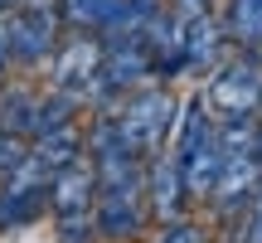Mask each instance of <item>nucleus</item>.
Here are the masks:
<instances>
[{
  "instance_id": "20e7f679",
  "label": "nucleus",
  "mask_w": 262,
  "mask_h": 243,
  "mask_svg": "<svg viewBox=\"0 0 262 243\" xmlns=\"http://www.w3.org/2000/svg\"><path fill=\"white\" fill-rule=\"evenodd\" d=\"M58 19H63L58 10H25V5L5 10V15H0V44H5L10 64L39 68L44 58H54V49H58Z\"/></svg>"
},
{
  "instance_id": "f8f14e48",
  "label": "nucleus",
  "mask_w": 262,
  "mask_h": 243,
  "mask_svg": "<svg viewBox=\"0 0 262 243\" xmlns=\"http://www.w3.org/2000/svg\"><path fill=\"white\" fill-rule=\"evenodd\" d=\"M34 117H39V93H29V88H19V83L0 93V131L34 136Z\"/></svg>"
},
{
  "instance_id": "9b49d317",
  "label": "nucleus",
  "mask_w": 262,
  "mask_h": 243,
  "mask_svg": "<svg viewBox=\"0 0 262 243\" xmlns=\"http://www.w3.org/2000/svg\"><path fill=\"white\" fill-rule=\"evenodd\" d=\"M224 29H228V44L233 49L262 54V0H228L224 5Z\"/></svg>"
},
{
  "instance_id": "7ed1b4c3",
  "label": "nucleus",
  "mask_w": 262,
  "mask_h": 243,
  "mask_svg": "<svg viewBox=\"0 0 262 243\" xmlns=\"http://www.w3.org/2000/svg\"><path fill=\"white\" fill-rule=\"evenodd\" d=\"M199 93H204L214 121H248V117H257V103H262V54L233 49V54L204 78Z\"/></svg>"
},
{
  "instance_id": "dca6fc26",
  "label": "nucleus",
  "mask_w": 262,
  "mask_h": 243,
  "mask_svg": "<svg viewBox=\"0 0 262 243\" xmlns=\"http://www.w3.org/2000/svg\"><path fill=\"white\" fill-rule=\"evenodd\" d=\"M5 64H10V54H5V44H0V78H5Z\"/></svg>"
},
{
  "instance_id": "f257e3e1",
  "label": "nucleus",
  "mask_w": 262,
  "mask_h": 243,
  "mask_svg": "<svg viewBox=\"0 0 262 243\" xmlns=\"http://www.w3.org/2000/svg\"><path fill=\"white\" fill-rule=\"evenodd\" d=\"M117 127H122L126 146L136 151L141 160H150L156 151L170 146V136H175V121H180V103L170 88H131L122 103L112 107Z\"/></svg>"
},
{
  "instance_id": "9d476101",
  "label": "nucleus",
  "mask_w": 262,
  "mask_h": 243,
  "mask_svg": "<svg viewBox=\"0 0 262 243\" xmlns=\"http://www.w3.org/2000/svg\"><path fill=\"white\" fill-rule=\"evenodd\" d=\"M83 131L68 121V127H54V131H39V136H29V160H34L39 170H44L49 180L58 175V170H68L73 160H83Z\"/></svg>"
},
{
  "instance_id": "6e6552de",
  "label": "nucleus",
  "mask_w": 262,
  "mask_h": 243,
  "mask_svg": "<svg viewBox=\"0 0 262 243\" xmlns=\"http://www.w3.org/2000/svg\"><path fill=\"white\" fill-rule=\"evenodd\" d=\"M228 49H233L228 44V29L214 10L185 19V78H209L228 58Z\"/></svg>"
},
{
  "instance_id": "4468645a",
  "label": "nucleus",
  "mask_w": 262,
  "mask_h": 243,
  "mask_svg": "<svg viewBox=\"0 0 262 243\" xmlns=\"http://www.w3.org/2000/svg\"><path fill=\"white\" fill-rule=\"evenodd\" d=\"M228 224H233L228 243H262V195H257V199H253V205H248L238 219H228Z\"/></svg>"
},
{
  "instance_id": "39448f33",
  "label": "nucleus",
  "mask_w": 262,
  "mask_h": 243,
  "mask_svg": "<svg viewBox=\"0 0 262 243\" xmlns=\"http://www.w3.org/2000/svg\"><path fill=\"white\" fill-rule=\"evenodd\" d=\"M97 73H102V34H93V29H73V39H58L49 88L73 93L78 103H93Z\"/></svg>"
},
{
  "instance_id": "0eeeda50",
  "label": "nucleus",
  "mask_w": 262,
  "mask_h": 243,
  "mask_svg": "<svg viewBox=\"0 0 262 243\" xmlns=\"http://www.w3.org/2000/svg\"><path fill=\"white\" fill-rule=\"evenodd\" d=\"M189 205V190H185V170H180V156L175 151H156V156L146 160V209L165 224V219L185 214Z\"/></svg>"
},
{
  "instance_id": "2eb2a0df",
  "label": "nucleus",
  "mask_w": 262,
  "mask_h": 243,
  "mask_svg": "<svg viewBox=\"0 0 262 243\" xmlns=\"http://www.w3.org/2000/svg\"><path fill=\"white\" fill-rule=\"evenodd\" d=\"M156 243H204V229H199L194 219L175 214V219H165V224H160V238H156Z\"/></svg>"
},
{
  "instance_id": "f03ea898",
  "label": "nucleus",
  "mask_w": 262,
  "mask_h": 243,
  "mask_svg": "<svg viewBox=\"0 0 262 243\" xmlns=\"http://www.w3.org/2000/svg\"><path fill=\"white\" fill-rule=\"evenodd\" d=\"M146 166H126V170H107L97 175V238L107 243H131L146 224Z\"/></svg>"
},
{
  "instance_id": "ddd939ff",
  "label": "nucleus",
  "mask_w": 262,
  "mask_h": 243,
  "mask_svg": "<svg viewBox=\"0 0 262 243\" xmlns=\"http://www.w3.org/2000/svg\"><path fill=\"white\" fill-rule=\"evenodd\" d=\"M29 160V136H15V131H0V185L15 175Z\"/></svg>"
},
{
  "instance_id": "423d86ee",
  "label": "nucleus",
  "mask_w": 262,
  "mask_h": 243,
  "mask_svg": "<svg viewBox=\"0 0 262 243\" xmlns=\"http://www.w3.org/2000/svg\"><path fill=\"white\" fill-rule=\"evenodd\" d=\"M44 209H49V175L34 160H25V166L5 180V190H0V234L34 224Z\"/></svg>"
},
{
  "instance_id": "1a4fd4ad",
  "label": "nucleus",
  "mask_w": 262,
  "mask_h": 243,
  "mask_svg": "<svg viewBox=\"0 0 262 243\" xmlns=\"http://www.w3.org/2000/svg\"><path fill=\"white\" fill-rule=\"evenodd\" d=\"M93 205H97V170H93L88 156L49 180V209H54V219H83V214H93Z\"/></svg>"
}]
</instances>
